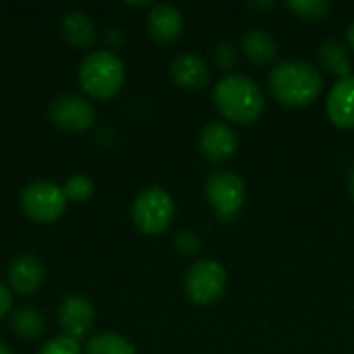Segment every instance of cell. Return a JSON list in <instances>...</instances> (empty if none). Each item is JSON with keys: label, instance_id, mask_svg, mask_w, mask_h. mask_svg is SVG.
<instances>
[{"label": "cell", "instance_id": "obj_1", "mask_svg": "<svg viewBox=\"0 0 354 354\" xmlns=\"http://www.w3.org/2000/svg\"><path fill=\"white\" fill-rule=\"evenodd\" d=\"M322 71L305 60H284L270 73V91L286 108L311 106L322 95Z\"/></svg>", "mask_w": 354, "mask_h": 354}, {"label": "cell", "instance_id": "obj_2", "mask_svg": "<svg viewBox=\"0 0 354 354\" xmlns=\"http://www.w3.org/2000/svg\"><path fill=\"white\" fill-rule=\"evenodd\" d=\"M212 97L218 112L236 124L255 122L266 108L261 87L245 75H228L220 79L214 87Z\"/></svg>", "mask_w": 354, "mask_h": 354}, {"label": "cell", "instance_id": "obj_3", "mask_svg": "<svg viewBox=\"0 0 354 354\" xmlns=\"http://www.w3.org/2000/svg\"><path fill=\"white\" fill-rule=\"evenodd\" d=\"M124 79V64L110 50H95L87 54L79 66V81L83 91L102 102L114 97L122 89Z\"/></svg>", "mask_w": 354, "mask_h": 354}, {"label": "cell", "instance_id": "obj_4", "mask_svg": "<svg viewBox=\"0 0 354 354\" xmlns=\"http://www.w3.org/2000/svg\"><path fill=\"white\" fill-rule=\"evenodd\" d=\"M174 214H176L174 199L170 197L168 191L160 187H151L139 193L131 207L133 224L137 226L139 232L147 236H158L166 232L174 220Z\"/></svg>", "mask_w": 354, "mask_h": 354}, {"label": "cell", "instance_id": "obj_5", "mask_svg": "<svg viewBox=\"0 0 354 354\" xmlns=\"http://www.w3.org/2000/svg\"><path fill=\"white\" fill-rule=\"evenodd\" d=\"M228 284V274L216 259H201L185 274V292L191 303L207 307L222 299Z\"/></svg>", "mask_w": 354, "mask_h": 354}, {"label": "cell", "instance_id": "obj_6", "mask_svg": "<svg viewBox=\"0 0 354 354\" xmlns=\"http://www.w3.org/2000/svg\"><path fill=\"white\" fill-rule=\"evenodd\" d=\"M68 199L64 187L50 180H35L21 191V207L23 212L41 224L56 222L66 212Z\"/></svg>", "mask_w": 354, "mask_h": 354}, {"label": "cell", "instance_id": "obj_7", "mask_svg": "<svg viewBox=\"0 0 354 354\" xmlns=\"http://www.w3.org/2000/svg\"><path fill=\"white\" fill-rule=\"evenodd\" d=\"M205 197L214 214L220 220L228 222L245 205V197H247L245 183L239 174L230 170H216L205 180Z\"/></svg>", "mask_w": 354, "mask_h": 354}, {"label": "cell", "instance_id": "obj_8", "mask_svg": "<svg viewBox=\"0 0 354 354\" xmlns=\"http://www.w3.org/2000/svg\"><path fill=\"white\" fill-rule=\"evenodd\" d=\"M50 120L66 133H83L95 120L93 106L79 95H62L50 106Z\"/></svg>", "mask_w": 354, "mask_h": 354}, {"label": "cell", "instance_id": "obj_9", "mask_svg": "<svg viewBox=\"0 0 354 354\" xmlns=\"http://www.w3.org/2000/svg\"><path fill=\"white\" fill-rule=\"evenodd\" d=\"M93 319H95L93 305L85 297L73 295L62 301L58 322H60V328L64 330V336L73 340H81L91 330Z\"/></svg>", "mask_w": 354, "mask_h": 354}, {"label": "cell", "instance_id": "obj_10", "mask_svg": "<svg viewBox=\"0 0 354 354\" xmlns=\"http://www.w3.org/2000/svg\"><path fill=\"white\" fill-rule=\"evenodd\" d=\"M239 147L236 133L224 122H209L199 137V149L209 162H228Z\"/></svg>", "mask_w": 354, "mask_h": 354}, {"label": "cell", "instance_id": "obj_11", "mask_svg": "<svg viewBox=\"0 0 354 354\" xmlns=\"http://www.w3.org/2000/svg\"><path fill=\"white\" fill-rule=\"evenodd\" d=\"M170 77L172 81L183 87V89H191V91H199L209 83V66L207 62L193 52L180 54L172 60L170 64Z\"/></svg>", "mask_w": 354, "mask_h": 354}, {"label": "cell", "instance_id": "obj_12", "mask_svg": "<svg viewBox=\"0 0 354 354\" xmlns=\"http://www.w3.org/2000/svg\"><path fill=\"white\" fill-rule=\"evenodd\" d=\"M183 27H185V21L176 6H172V4L151 6V10L147 15V31H149L151 39H156L160 44H170V41L178 39V35L183 33Z\"/></svg>", "mask_w": 354, "mask_h": 354}, {"label": "cell", "instance_id": "obj_13", "mask_svg": "<svg viewBox=\"0 0 354 354\" xmlns=\"http://www.w3.org/2000/svg\"><path fill=\"white\" fill-rule=\"evenodd\" d=\"M328 116L340 129H354V75L338 79L330 89Z\"/></svg>", "mask_w": 354, "mask_h": 354}, {"label": "cell", "instance_id": "obj_14", "mask_svg": "<svg viewBox=\"0 0 354 354\" xmlns=\"http://www.w3.org/2000/svg\"><path fill=\"white\" fill-rule=\"evenodd\" d=\"M46 278L44 263L33 255L17 257L8 268V282L19 295H31L35 292Z\"/></svg>", "mask_w": 354, "mask_h": 354}, {"label": "cell", "instance_id": "obj_15", "mask_svg": "<svg viewBox=\"0 0 354 354\" xmlns=\"http://www.w3.org/2000/svg\"><path fill=\"white\" fill-rule=\"evenodd\" d=\"M243 52L253 64L268 66L278 56V44L266 29H249L243 35Z\"/></svg>", "mask_w": 354, "mask_h": 354}, {"label": "cell", "instance_id": "obj_16", "mask_svg": "<svg viewBox=\"0 0 354 354\" xmlns=\"http://www.w3.org/2000/svg\"><path fill=\"white\" fill-rule=\"evenodd\" d=\"M62 37L73 48H89L95 41V23L85 12H71L60 23Z\"/></svg>", "mask_w": 354, "mask_h": 354}, {"label": "cell", "instance_id": "obj_17", "mask_svg": "<svg viewBox=\"0 0 354 354\" xmlns=\"http://www.w3.org/2000/svg\"><path fill=\"white\" fill-rule=\"evenodd\" d=\"M319 62L324 64V68L332 75H336L338 79L351 77V58L348 52L344 50L342 44L330 39L324 41L319 46Z\"/></svg>", "mask_w": 354, "mask_h": 354}, {"label": "cell", "instance_id": "obj_18", "mask_svg": "<svg viewBox=\"0 0 354 354\" xmlns=\"http://www.w3.org/2000/svg\"><path fill=\"white\" fill-rule=\"evenodd\" d=\"M10 328L19 338L33 340V338L41 336V332H44V317L39 315V311L23 307L10 315Z\"/></svg>", "mask_w": 354, "mask_h": 354}, {"label": "cell", "instance_id": "obj_19", "mask_svg": "<svg viewBox=\"0 0 354 354\" xmlns=\"http://www.w3.org/2000/svg\"><path fill=\"white\" fill-rule=\"evenodd\" d=\"M85 354H135V348L127 338L112 334V332H106V334L93 336L87 342Z\"/></svg>", "mask_w": 354, "mask_h": 354}, {"label": "cell", "instance_id": "obj_20", "mask_svg": "<svg viewBox=\"0 0 354 354\" xmlns=\"http://www.w3.org/2000/svg\"><path fill=\"white\" fill-rule=\"evenodd\" d=\"M286 8L303 21H319L330 12L332 4L328 0H297L286 2Z\"/></svg>", "mask_w": 354, "mask_h": 354}, {"label": "cell", "instance_id": "obj_21", "mask_svg": "<svg viewBox=\"0 0 354 354\" xmlns=\"http://www.w3.org/2000/svg\"><path fill=\"white\" fill-rule=\"evenodd\" d=\"M64 193H66L68 201L83 203V201H87L93 195V180L89 176H85V174H75V176H71L66 180Z\"/></svg>", "mask_w": 354, "mask_h": 354}, {"label": "cell", "instance_id": "obj_22", "mask_svg": "<svg viewBox=\"0 0 354 354\" xmlns=\"http://www.w3.org/2000/svg\"><path fill=\"white\" fill-rule=\"evenodd\" d=\"M37 354H81L79 340H73L68 336H58L48 340Z\"/></svg>", "mask_w": 354, "mask_h": 354}, {"label": "cell", "instance_id": "obj_23", "mask_svg": "<svg viewBox=\"0 0 354 354\" xmlns=\"http://www.w3.org/2000/svg\"><path fill=\"white\" fill-rule=\"evenodd\" d=\"M216 62H218L220 68H224V71L234 68V64H236V50H234L230 44L218 46V50H216Z\"/></svg>", "mask_w": 354, "mask_h": 354}, {"label": "cell", "instance_id": "obj_24", "mask_svg": "<svg viewBox=\"0 0 354 354\" xmlns=\"http://www.w3.org/2000/svg\"><path fill=\"white\" fill-rule=\"evenodd\" d=\"M12 309V297H10V290L0 282V319L4 315H8V311Z\"/></svg>", "mask_w": 354, "mask_h": 354}, {"label": "cell", "instance_id": "obj_25", "mask_svg": "<svg viewBox=\"0 0 354 354\" xmlns=\"http://www.w3.org/2000/svg\"><path fill=\"white\" fill-rule=\"evenodd\" d=\"M346 37H348V44H351V48L354 50V21L348 25V29H346Z\"/></svg>", "mask_w": 354, "mask_h": 354}, {"label": "cell", "instance_id": "obj_26", "mask_svg": "<svg viewBox=\"0 0 354 354\" xmlns=\"http://www.w3.org/2000/svg\"><path fill=\"white\" fill-rule=\"evenodd\" d=\"M348 189H351V195L354 197V168L351 170V176H348Z\"/></svg>", "mask_w": 354, "mask_h": 354}, {"label": "cell", "instance_id": "obj_27", "mask_svg": "<svg viewBox=\"0 0 354 354\" xmlns=\"http://www.w3.org/2000/svg\"><path fill=\"white\" fill-rule=\"evenodd\" d=\"M0 354H12V351H10L6 344H2V342H0Z\"/></svg>", "mask_w": 354, "mask_h": 354}]
</instances>
